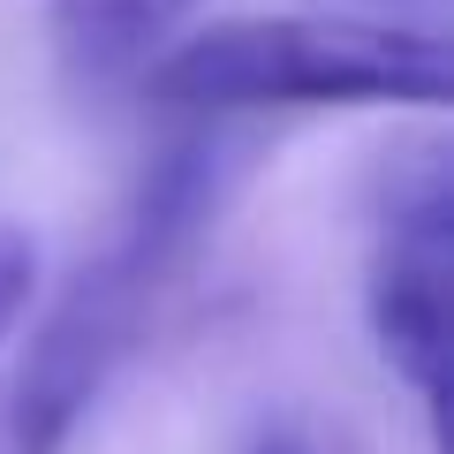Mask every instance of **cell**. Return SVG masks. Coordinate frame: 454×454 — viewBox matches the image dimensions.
I'll return each mask as SVG.
<instances>
[{
    "mask_svg": "<svg viewBox=\"0 0 454 454\" xmlns=\"http://www.w3.org/2000/svg\"><path fill=\"white\" fill-rule=\"evenodd\" d=\"M145 91L182 114L258 106H447V31L394 16H235L182 31L145 68Z\"/></svg>",
    "mask_w": 454,
    "mask_h": 454,
    "instance_id": "6da1fadb",
    "label": "cell"
},
{
    "mask_svg": "<svg viewBox=\"0 0 454 454\" xmlns=\"http://www.w3.org/2000/svg\"><path fill=\"white\" fill-rule=\"evenodd\" d=\"M205 212H212V167L197 160V145H182V160H167L145 182L129 235L98 265H83L53 295L46 318L0 356V454H68L83 409L98 402L114 356L129 348L137 318H145V295L182 258Z\"/></svg>",
    "mask_w": 454,
    "mask_h": 454,
    "instance_id": "7a4b0ae2",
    "label": "cell"
},
{
    "mask_svg": "<svg viewBox=\"0 0 454 454\" xmlns=\"http://www.w3.org/2000/svg\"><path fill=\"white\" fill-rule=\"evenodd\" d=\"M447 280H454V190L439 152H424L379 220V258H372V333L379 356L394 364L424 409L447 394Z\"/></svg>",
    "mask_w": 454,
    "mask_h": 454,
    "instance_id": "3957f363",
    "label": "cell"
},
{
    "mask_svg": "<svg viewBox=\"0 0 454 454\" xmlns=\"http://www.w3.org/2000/svg\"><path fill=\"white\" fill-rule=\"evenodd\" d=\"M197 0H53V46L76 83L145 76Z\"/></svg>",
    "mask_w": 454,
    "mask_h": 454,
    "instance_id": "277c9868",
    "label": "cell"
},
{
    "mask_svg": "<svg viewBox=\"0 0 454 454\" xmlns=\"http://www.w3.org/2000/svg\"><path fill=\"white\" fill-rule=\"evenodd\" d=\"M258 454H288V447H258Z\"/></svg>",
    "mask_w": 454,
    "mask_h": 454,
    "instance_id": "8992f818",
    "label": "cell"
},
{
    "mask_svg": "<svg viewBox=\"0 0 454 454\" xmlns=\"http://www.w3.org/2000/svg\"><path fill=\"white\" fill-rule=\"evenodd\" d=\"M31 280H38V243L23 227H0V340L23 318V303H31Z\"/></svg>",
    "mask_w": 454,
    "mask_h": 454,
    "instance_id": "5b68a950",
    "label": "cell"
}]
</instances>
